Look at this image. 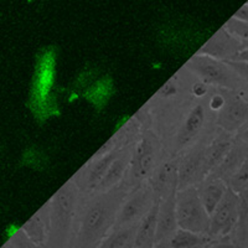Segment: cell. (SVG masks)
Masks as SVG:
<instances>
[{"instance_id":"cell-25","label":"cell","mask_w":248,"mask_h":248,"mask_svg":"<svg viewBox=\"0 0 248 248\" xmlns=\"http://www.w3.org/2000/svg\"><path fill=\"white\" fill-rule=\"evenodd\" d=\"M226 184L229 186V189L234 191L236 194H242L243 191L248 189V156L243 164L240 167L231 178L226 180Z\"/></svg>"},{"instance_id":"cell-20","label":"cell","mask_w":248,"mask_h":248,"mask_svg":"<svg viewBox=\"0 0 248 248\" xmlns=\"http://www.w3.org/2000/svg\"><path fill=\"white\" fill-rule=\"evenodd\" d=\"M248 156V144L238 140L234 138L233 144L231 145L225 158L222 159L218 167L214 170L210 175H214L216 178L222 179L226 183V180L231 178L232 175L240 169V167L243 164V161Z\"/></svg>"},{"instance_id":"cell-22","label":"cell","mask_w":248,"mask_h":248,"mask_svg":"<svg viewBox=\"0 0 248 248\" xmlns=\"http://www.w3.org/2000/svg\"><path fill=\"white\" fill-rule=\"evenodd\" d=\"M216 241L209 233L178 229L164 248H209Z\"/></svg>"},{"instance_id":"cell-12","label":"cell","mask_w":248,"mask_h":248,"mask_svg":"<svg viewBox=\"0 0 248 248\" xmlns=\"http://www.w3.org/2000/svg\"><path fill=\"white\" fill-rule=\"evenodd\" d=\"M203 141L205 138L178 156V190L196 186L206 178L202 168Z\"/></svg>"},{"instance_id":"cell-16","label":"cell","mask_w":248,"mask_h":248,"mask_svg":"<svg viewBox=\"0 0 248 248\" xmlns=\"http://www.w3.org/2000/svg\"><path fill=\"white\" fill-rule=\"evenodd\" d=\"M175 198H176V191L160 199L155 248L165 247L168 241L179 229L178 220H176V210H175Z\"/></svg>"},{"instance_id":"cell-33","label":"cell","mask_w":248,"mask_h":248,"mask_svg":"<svg viewBox=\"0 0 248 248\" xmlns=\"http://www.w3.org/2000/svg\"><path fill=\"white\" fill-rule=\"evenodd\" d=\"M247 4H248V3H247Z\"/></svg>"},{"instance_id":"cell-29","label":"cell","mask_w":248,"mask_h":248,"mask_svg":"<svg viewBox=\"0 0 248 248\" xmlns=\"http://www.w3.org/2000/svg\"><path fill=\"white\" fill-rule=\"evenodd\" d=\"M234 138L243 141V143L248 144V122L245 124V125H242L240 129L237 130L236 134H234Z\"/></svg>"},{"instance_id":"cell-15","label":"cell","mask_w":248,"mask_h":248,"mask_svg":"<svg viewBox=\"0 0 248 248\" xmlns=\"http://www.w3.org/2000/svg\"><path fill=\"white\" fill-rule=\"evenodd\" d=\"M159 199L178 191V156H167L148 180Z\"/></svg>"},{"instance_id":"cell-1","label":"cell","mask_w":248,"mask_h":248,"mask_svg":"<svg viewBox=\"0 0 248 248\" xmlns=\"http://www.w3.org/2000/svg\"><path fill=\"white\" fill-rule=\"evenodd\" d=\"M122 184L106 192L81 195L75 220L72 248H97L114 227L119 207L127 192Z\"/></svg>"},{"instance_id":"cell-13","label":"cell","mask_w":248,"mask_h":248,"mask_svg":"<svg viewBox=\"0 0 248 248\" xmlns=\"http://www.w3.org/2000/svg\"><path fill=\"white\" fill-rule=\"evenodd\" d=\"M242 50H245V46L240 40L227 29L222 28L198 52L221 61H232Z\"/></svg>"},{"instance_id":"cell-9","label":"cell","mask_w":248,"mask_h":248,"mask_svg":"<svg viewBox=\"0 0 248 248\" xmlns=\"http://www.w3.org/2000/svg\"><path fill=\"white\" fill-rule=\"evenodd\" d=\"M223 105L215 117V125L230 134L236 132L248 122V97L243 91L222 90Z\"/></svg>"},{"instance_id":"cell-31","label":"cell","mask_w":248,"mask_h":248,"mask_svg":"<svg viewBox=\"0 0 248 248\" xmlns=\"http://www.w3.org/2000/svg\"><path fill=\"white\" fill-rule=\"evenodd\" d=\"M232 61H245V62H248V48H245V50H242L240 52V54L237 55L236 57H234Z\"/></svg>"},{"instance_id":"cell-14","label":"cell","mask_w":248,"mask_h":248,"mask_svg":"<svg viewBox=\"0 0 248 248\" xmlns=\"http://www.w3.org/2000/svg\"><path fill=\"white\" fill-rule=\"evenodd\" d=\"M233 134L221 129H218L215 136L212 134L210 138H205L202 148V168L205 176L211 174L218 167L233 144Z\"/></svg>"},{"instance_id":"cell-28","label":"cell","mask_w":248,"mask_h":248,"mask_svg":"<svg viewBox=\"0 0 248 248\" xmlns=\"http://www.w3.org/2000/svg\"><path fill=\"white\" fill-rule=\"evenodd\" d=\"M231 66L232 70L238 75L245 83H248V62L245 61H226Z\"/></svg>"},{"instance_id":"cell-27","label":"cell","mask_w":248,"mask_h":248,"mask_svg":"<svg viewBox=\"0 0 248 248\" xmlns=\"http://www.w3.org/2000/svg\"><path fill=\"white\" fill-rule=\"evenodd\" d=\"M24 160H25V165L28 167H32L34 169H39V165H46V158L43 155V153H40L39 150L32 148L24 154Z\"/></svg>"},{"instance_id":"cell-32","label":"cell","mask_w":248,"mask_h":248,"mask_svg":"<svg viewBox=\"0 0 248 248\" xmlns=\"http://www.w3.org/2000/svg\"><path fill=\"white\" fill-rule=\"evenodd\" d=\"M242 91H243V92L247 93V96H248V83H245V86H243Z\"/></svg>"},{"instance_id":"cell-21","label":"cell","mask_w":248,"mask_h":248,"mask_svg":"<svg viewBox=\"0 0 248 248\" xmlns=\"http://www.w3.org/2000/svg\"><path fill=\"white\" fill-rule=\"evenodd\" d=\"M160 199L155 201L152 209L137 226L136 248H155V237L158 227V214Z\"/></svg>"},{"instance_id":"cell-17","label":"cell","mask_w":248,"mask_h":248,"mask_svg":"<svg viewBox=\"0 0 248 248\" xmlns=\"http://www.w3.org/2000/svg\"><path fill=\"white\" fill-rule=\"evenodd\" d=\"M83 99L98 112L107 107L114 94V82L109 75H97L81 92Z\"/></svg>"},{"instance_id":"cell-11","label":"cell","mask_w":248,"mask_h":248,"mask_svg":"<svg viewBox=\"0 0 248 248\" xmlns=\"http://www.w3.org/2000/svg\"><path fill=\"white\" fill-rule=\"evenodd\" d=\"M123 150V149H121ZM121 150H113L106 154H94L87 163L72 176L81 195H91L98 189L102 179Z\"/></svg>"},{"instance_id":"cell-26","label":"cell","mask_w":248,"mask_h":248,"mask_svg":"<svg viewBox=\"0 0 248 248\" xmlns=\"http://www.w3.org/2000/svg\"><path fill=\"white\" fill-rule=\"evenodd\" d=\"M225 28L240 40L245 48H248V23H243V21L232 17L229 23L226 24Z\"/></svg>"},{"instance_id":"cell-8","label":"cell","mask_w":248,"mask_h":248,"mask_svg":"<svg viewBox=\"0 0 248 248\" xmlns=\"http://www.w3.org/2000/svg\"><path fill=\"white\" fill-rule=\"evenodd\" d=\"M158 199L148 181L130 189L119 207L113 229L137 226Z\"/></svg>"},{"instance_id":"cell-6","label":"cell","mask_w":248,"mask_h":248,"mask_svg":"<svg viewBox=\"0 0 248 248\" xmlns=\"http://www.w3.org/2000/svg\"><path fill=\"white\" fill-rule=\"evenodd\" d=\"M195 79L207 87L220 90L242 91L245 82L226 61L214 59L207 55L196 54L190 57L184 66Z\"/></svg>"},{"instance_id":"cell-10","label":"cell","mask_w":248,"mask_h":248,"mask_svg":"<svg viewBox=\"0 0 248 248\" xmlns=\"http://www.w3.org/2000/svg\"><path fill=\"white\" fill-rule=\"evenodd\" d=\"M241 198L240 195L227 190L221 202L210 216V227L207 233L215 240H222L229 236L240 222Z\"/></svg>"},{"instance_id":"cell-3","label":"cell","mask_w":248,"mask_h":248,"mask_svg":"<svg viewBox=\"0 0 248 248\" xmlns=\"http://www.w3.org/2000/svg\"><path fill=\"white\" fill-rule=\"evenodd\" d=\"M81 192L72 179L66 181L47 202L50 233L48 243L52 248H66L72 238Z\"/></svg>"},{"instance_id":"cell-4","label":"cell","mask_w":248,"mask_h":248,"mask_svg":"<svg viewBox=\"0 0 248 248\" xmlns=\"http://www.w3.org/2000/svg\"><path fill=\"white\" fill-rule=\"evenodd\" d=\"M203 98L205 97L198 98L195 103L194 99H191L180 114L175 123V130L169 137L168 143L164 144L167 156H179L203 139L209 107Z\"/></svg>"},{"instance_id":"cell-23","label":"cell","mask_w":248,"mask_h":248,"mask_svg":"<svg viewBox=\"0 0 248 248\" xmlns=\"http://www.w3.org/2000/svg\"><path fill=\"white\" fill-rule=\"evenodd\" d=\"M137 226L113 229L97 248H136Z\"/></svg>"},{"instance_id":"cell-19","label":"cell","mask_w":248,"mask_h":248,"mask_svg":"<svg viewBox=\"0 0 248 248\" xmlns=\"http://www.w3.org/2000/svg\"><path fill=\"white\" fill-rule=\"evenodd\" d=\"M196 190L206 212L211 216L229 190V186L222 179L216 178L214 175H207L200 184L196 185Z\"/></svg>"},{"instance_id":"cell-24","label":"cell","mask_w":248,"mask_h":248,"mask_svg":"<svg viewBox=\"0 0 248 248\" xmlns=\"http://www.w3.org/2000/svg\"><path fill=\"white\" fill-rule=\"evenodd\" d=\"M44 212H39L36 217L30 221V233L37 245H44L46 237L50 233V222H48V209L47 205L44 207Z\"/></svg>"},{"instance_id":"cell-5","label":"cell","mask_w":248,"mask_h":248,"mask_svg":"<svg viewBox=\"0 0 248 248\" xmlns=\"http://www.w3.org/2000/svg\"><path fill=\"white\" fill-rule=\"evenodd\" d=\"M161 139L154 129L145 128L132 147L130 164L124 185L133 189L150 179L159 164L167 158Z\"/></svg>"},{"instance_id":"cell-18","label":"cell","mask_w":248,"mask_h":248,"mask_svg":"<svg viewBox=\"0 0 248 248\" xmlns=\"http://www.w3.org/2000/svg\"><path fill=\"white\" fill-rule=\"evenodd\" d=\"M132 147L133 145H130V147L124 148L123 150L119 152L116 159L110 163L109 168H108L105 174V178L102 179L96 192L109 191V190L116 189V187H118L124 183V180L127 178L128 169H129Z\"/></svg>"},{"instance_id":"cell-2","label":"cell","mask_w":248,"mask_h":248,"mask_svg":"<svg viewBox=\"0 0 248 248\" xmlns=\"http://www.w3.org/2000/svg\"><path fill=\"white\" fill-rule=\"evenodd\" d=\"M56 77L57 51L54 46H48L37 55L29 92L28 107L39 123H45L60 114Z\"/></svg>"},{"instance_id":"cell-7","label":"cell","mask_w":248,"mask_h":248,"mask_svg":"<svg viewBox=\"0 0 248 248\" xmlns=\"http://www.w3.org/2000/svg\"><path fill=\"white\" fill-rule=\"evenodd\" d=\"M175 210L179 229L207 233L210 227V215L206 212L196 186L178 190L175 198Z\"/></svg>"},{"instance_id":"cell-30","label":"cell","mask_w":248,"mask_h":248,"mask_svg":"<svg viewBox=\"0 0 248 248\" xmlns=\"http://www.w3.org/2000/svg\"><path fill=\"white\" fill-rule=\"evenodd\" d=\"M209 248H237L233 243L229 242V241H221L217 240L216 242L212 243Z\"/></svg>"}]
</instances>
